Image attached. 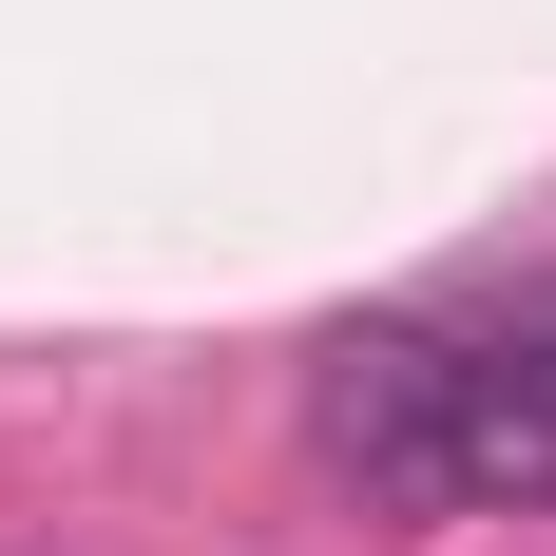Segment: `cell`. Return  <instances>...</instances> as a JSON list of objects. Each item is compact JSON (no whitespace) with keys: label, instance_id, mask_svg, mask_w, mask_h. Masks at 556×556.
I'll use <instances>...</instances> for the list:
<instances>
[{"label":"cell","instance_id":"cell-1","mask_svg":"<svg viewBox=\"0 0 556 556\" xmlns=\"http://www.w3.org/2000/svg\"><path fill=\"white\" fill-rule=\"evenodd\" d=\"M307 442L384 518H442V327H345L307 365Z\"/></svg>","mask_w":556,"mask_h":556},{"label":"cell","instance_id":"cell-2","mask_svg":"<svg viewBox=\"0 0 556 556\" xmlns=\"http://www.w3.org/2000/svg\"><path fill=\"white\" fill-rule=\"evenodd\" d=\"M556 518V327H442V518Z\"/></svg>","mask_w":556,"mask_h":556}]
</instances>
